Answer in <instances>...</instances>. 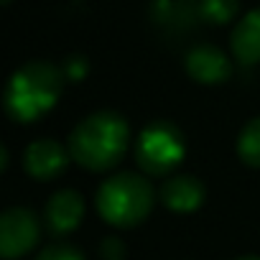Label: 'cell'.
I'll list each match as a JSON object with an SVG mask.
<instances>
[{"label":"cell","instance_id":"cell-1","mask_svg":"<svg viewBox=\"0 0 260 260\" xmlns=\"http://www.w3.org/2000/svg\"><path fill=\"white\" fill-rule=\"evenodd\" d=\"M130 127L122 115L102 110L84 117L69 136L67 151L87 171H107L125 156Z\"/></svg>","mask_w":260,"mask_h":260},{"label":"cell","instance_id":"cell-2","mask_svg":"<svg viewBox=\"0 0 260 260\" xmlns=\"http://www.w3.org/2000/svg\"><path fill=\"white\" fill-rule=\"evenodd\" d=\"M64 89V72L51 61H28L21 67L6 87L3 107L16 122H34L46 115Z\"/></svg>","mask_w":260,"mask_h":260},{"label":"cell","instance_id":"cell-3","mask_svg":"<svg viewBox=\"0 0 260 260\" xmlns=\"http://www.w3.org/2000/svg\"><path fill=\"white\" fill-rule=\"evenodd\" d=\"M153 186L148 184V179H143L141 174L133 171H122L110 176L100 189H97V212L100 217L112 224V227H136L141 224L151 209H153Z\"/></svg>","mask_w":260,"mask_h":260},{"label":"cell","instance_id":"cell-4","mask_svg":"<svg viewBox=\"0 0 260 260\" xmlns=\"http://www.w3.org/2000/svg\"><path fill=\"white\" fill-rule=\"evenodd\" d=\"M184 153V133L169 120H156L143 127L136 143V161L148 176H166L179 166Z\"/></svg>","mask_w":260,"mask_h":260},{"label":"cell","instance_id":"cell-5","mask_svg":"<svg viewBox=\"0 0 260 260\" xmlns=\"http://www.w3.org/2000/svg\"><path fill=\"white\" fill-rule=\"evenodd\" d=\"M41 224L39 217L26 207H11L0 217V255L6 260H16L31 252L39 242Z\"/></svg>","mask_w":260,"mask_h":260},{"label":"cell","instance_id":"cell-6","mask_svg":"<svg viewBox=\"0 0 260 260\" xmlns=\"http://www.w3.org/2000/svg\"><path fill=\"white\" fill-rule=\"evenodd\" d=\"M69 158L72 156H69V151H64L61 143H56L51 138H41L26 148L23 169L28 171V176H34L39 181H54L56 176H61L67 171Z\"/></svg>","mask_w":260,"mask_h":260},{"label":"cell","instance_id":"cell-7","mask_svg":"<svg viewBox=\"0 0 260 260\" xmlns=\"http://www.w3.org/2000/svg\"><path fill=\"white\" fill-rule=\"evenodd\" d=\"M186 72L199 84H222L230 74V59L212 44H199L186 54Z\"/></svg>","mask_w":260,"mask_h":260},{"label":"cell","instance_id":"cell-8","mask_svg":"<svg viewBox=\"0 0 260 260\" xmlns=\"http://www.w3.org/2000/svg\"><path fill=\"white\" fill-rule=\"evenodd\" d=\"M84 217V199L72 191V189H61L56 191L44 209V222L49 227L51 235H69L79 227Z\"/></svg>","mask_w":260,"mask_h":260},{"label":"cell","instance_id":"cell-9","mask_svg":"<svg viewBox=\"0 0 260 260\" xmlns=\"http://www.w3.org/2000/svg\"><path fill=\"white\" fill-rule=\"evenodd\" d=\"M204 184L197 176H174L161 186V202L171 212H194L204 202Z\"/></svg>","mask_w":260,"mask_h":260},{"label":"cell","instance_id":"cell-10","mask_svg":"<svg viewBox=\"0 0 260 260\" xmlns=\"http://www.w3.org/2000/svg\"><path fill=\"white\" fill-rule=\"evenodd\" d=\"M232 54L240 64H257L260 61V8L250 11L230 36Z\"/></svg>","mask_w":260,"mask_h":260},{"label":"cell","instance_id":"cell-11","mask_svg":"<svg viewBox=\"0 0 260 260\" xmlns=\"http://www.w3.org/2000/svg\"><path fill=\"white\" fill-rule=\"evenodd\" d=\"M237 156L250 169H260V117L250 120L237 138Z\"/></svg>","mask_w":260,"mask_h":260},{"label":"cell","instance_id":"cell-12","mask_svg":"<svg viewBox=\"0 0 260 260\" xmlns=\"http://www.w3.org/2000/svg\"><path fill=\"white\" fill-rule=\"evenodd\" d=\"M202 16L209 23L222 26L237 16V0H202Z\"/></svg>","mask_w":260,"mask_h":260},{"label":"cell","instance_id":"cell-13","mask_svg":"<svg viewBox=\"0 0 260 260\" xmlns=\"http://www.w3.org/2000/svg\"><path fill=\"white\" fill-rule=\"evenodd\" d=\"M36 260H84V255L74 247V245H67V242H56V245H49L39 252Z\"/></svg>","mask_w":260,"mask_h":260},{"label":"cell","instance_id":"cell-14","mask_svg":"<svg viewBox=\"0 0 260 260\" xmlns=\"http://www.w3.org/2000/svg\"><path fill=\"white\" fill-rule=\"evenodd\" d=\"M100 255H102L105 260H122V257H125V245H122V240H117V237H105V240L100 242Z\"/></svg>","mask_w":260,"mask_h":260},{"label":"cell","instance_id":"cell-15","mask_svg":"<svg viewBox=\"0 0 260 260\" xmlns=\"http://www.w3.org/2000/svg\"><path fill=\"white\" fill-rule=\"evenodd\" d=\"M64 74H67L69 79H82V77L87 74V61H84V59H72V61H67Z\"/></svg>","mask_w":260,"mask_h":260},{"label":"cell","instance_id":"cell-16","mask_svg":"<svg viewBox=\"0 0 260 260\" xmlns=\"http://www.w3.org/2000/svg\"><path fill=\"white\" fill-rule=\"evenodd\" d=\"M237 260H260L257 255H242V257H237Z\"/></svg>","mask_w":260,"mask_h":260},{"label":"cell","instance_id":"cell-17","mask_svg":"<svg viewBox=\"0 0 260 260\" xmlns=\"http://www.w3.org/2000/svg\"><path fill=\"white\" fill-rule=\"evenodd\" d=\"M0 3H3V6H8V3H11V0H0Z\"/></svg>","mask_w":260,"mask_h":260}]
</instances>
